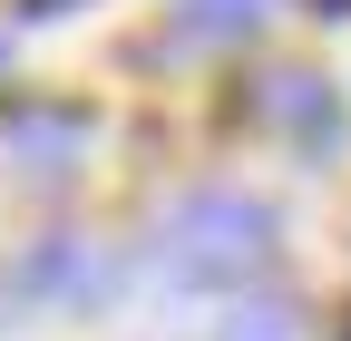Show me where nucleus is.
<instances>
[{
  "label": "nucleus",
  "mask_w": 351,
  "mask_h": 341,
  "mask_svg": "<svg viewBox=\"0 0 351 341\" xmlns=\"http://www.w3.org/2000/svg\"><path fill=\"white\" fill-rule=\"evenodd\" d=\"M225 341H302V312H293V303H244V312L225 322Z\"/></svg>",
  "instance_id": "39448f33"
},
{
  "label": "nucleus",
  "mask_w": 351,
  "mask_h": 341,
  "mask_svg": "<svg viewBox=\"0 0 351 341\" xmlns=\"http://www.w3.org/2000/svg\"><path fill=\"white\" fill-rule=\"evenodd\" d=\"M263 20V0H186V39H244Z\"/></svg>",
  "instance_id": "20e7f679"
},
{
  "label": "nucleus",
  "mask_w": 351,
  "mask_h": 341,
  "mask_svg": "<svg viewBox=\"0 0 351 341\" xmlns=\"http://www.w3.org/2000/svg\"><path fill=\"white\" fill-rule=\"evenodd\" d=\"M156 253H166L176 283H244V273H263V253H274V215H263L254 195H234V186H205L186 205H166Z\"/></svg>",
  "instance_id": "f257e3e1"
},
{
  "label": "nucleus",
  "mask_w": 351,
  "mask_h": 341,
  "mask_svg": "<svg viewBox=\"0 0 351 341\" xmlns=\"http://www.w3.org/2000/svg\"><path fill=\"white\" fill-rule=\"evenodd\" d=\"M10 137H20V156H39V166H69V156L88 147V108H29Z\"/></svg>",
  "instance_id": "7ed1b4c3"
},
{
  "label": "nucleus",
  "mask_w": 351,
  "mask_h": 341,
  "mask_svg": "<svg viewBox=\"0 0 351 341\" xmlns=\"http://www.w3.org/2000/svg\"><path fill=\"white\" fill-rule=\"evenodd\" d=\"M254 108H263V127H283V137H302V147H332L341 137V98L322 88L313 68H274L254 88Z\"/></svg>",
  "instance_id": "f03ea898"
}]
</instances>
